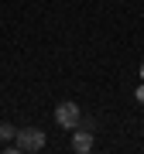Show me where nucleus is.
<instances>
[{
  "mask_svg": "<svg viewBox=\"0 0 144 154\" xmlns=\"http://www.w3.org/2000/svg\"><path fill=\"white\" fill-rule=\"evenodd\" d=\"M137 103H144V86H141V89H137Z\"/></svg>",
  "mask_w": 144,
  "mask_h": 154,
  "instance_id": "obj_6",
  "label": "nucleus"
},
{
  "mask_svg": "<svg viewBox=\"0 0 144 154\" xmlns=\"http://www.w3.org/2000/svg\"><path fill=\"white\" fill-rule=\"evenodd\" d=\"M72 151H76V154H89V151H93V130L76 127V134H72Z\"/></svg>",
  "mask_w": 144,
  "mask_h": 154,
  "instance_id": "obj_3",
  "label": "nucleus"
},
{
  "mask_svg": "<svg viewBox=\"0 0 144 154\" xmlns=\"http://www.w3.org/2000/svg\"><path fill=\"white\" fill-rule=\"evenodd\" d=\"M45 147V130L38 127H24V130H17V140L11 144V151H41Z\"/></svg>",
  "mask_w": 144,
  "mask_h": 154,
  "instance_id": "obj_1",
  "label": "nucleus"
},
{
  "mask_svg": "<svg viewBox=\"0 0 144 154\" xmlns=\"http://www.w3.org/2000/svg\"><path fill=\"white\" fill-rule=\"evenodd\" d=\"M141 79H144V65H141Z\"/></svg>",
  "mask_w": 144,
  "mask_h": 154,
  "instance_id": "obj_7",
  "label": "nucleus"
},
{
  "mask_svg": "<svg viewBox=\"0 0 144 154\" xmlns=\"http://www.w3.org/2000/svg\"><path fill=\"white\" fill-rule=\"evenodd\" d=\"M79 116H83V113H79L76 103H58L55 106V120L65 127V130H76V127H79Z\"/></svg>",
  "mask_w": 144,
  "mask_h": 154,
  "instance_id": "obj_2",
  "label": "nucleus"
},
{
  "mask_svg": "<svg viewBox=\"0 0 144 154\" xmlns=\"http://www.w3.org/2000/svg\"><path fill=\"white\" fill-rule=\"evenodd\" d=\"M11 137H17V130L11 123H0V140H11Z\"/></svg>",
  "mask_w": 144,
  "mask_h": 154,
  "instance_id": "obj_4",
  "label": "nucleus"
},
{
  "mask_svg": "<svg viewBox=\"0 0 144 154\" xmlns=\"http://www.w3.org/2000/svg\"><path fill=\"white\" fill-rule=\"evenodd\" d=\"M79 127H83V130H93L96 120H93V116H79Z\"/></svg>",
  "mask_w": 144,
  "mask_h": 154,
  "instance_id": "obj_5",
  "label": "nucleus"
}]
</instances>
